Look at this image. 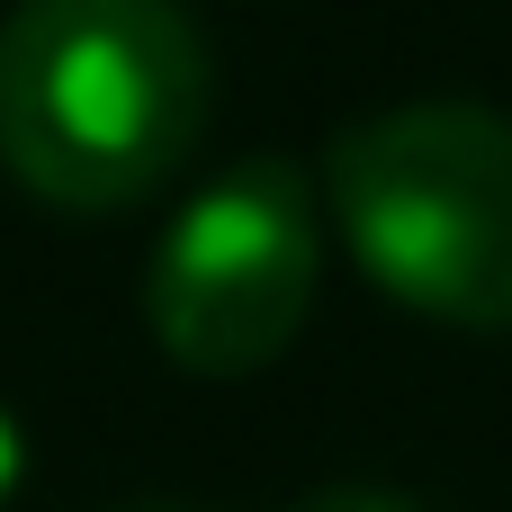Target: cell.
Returning <instances> with one entry per match:
<instances>
[{
  "label": "cell",
  "mask_w": 512,
  "mask_h": 512,
  "mask_svg": "<svg viewBox=\"0 0 512 512\" xmlns=\"http://www.w3.org/2000/svg\"><path fill=\"white\" fill-rule=\"evenodd\" d=\"M207 126V45L171 0H18L0 18V162L54 207H126Z\"/></svg>",
  "instance_id": "obj_1"
},
{
  "label": "cell",
  "mask_w": 512,
  "mask_h": 512,
  "mask_svg": "<svg viewBox=\"0 0 512 512\" xmlns=\"http://www.w3.org/2000/svg\"><path fill=\"white\" fill-rule=\"evenodd\" d=\"M324 180L387 297L441 324H512V117L468 99L387 108L333 144Z\"/></svg>",
  "instance_id": "obj_2"
},
{
  "label": "cell",
  "mask_w": 512,
  "mask_h": 512,
  "mask_svg": "<svg viewBox=\"0 0 512 512\" xmlns=\"http://www.w3.org/2000/svg\"><path fill=\"white\" fill-rule=\"evenodd\" d=\"M306 306H315V198L288 153H252L225 180H207L144 270L153 342L198 378L270 369L297 342Z\"/></svg>",
  "instance_id": "obj_3"
},
{
  "label": "cell",
  "mask_w": 512,
  "mask_h": 512,
  "mask_svg": "<svg viewBox=\"0 0 512 512\" xmlns=\"http://www.w3.org/2000/svg\"><path fill=\"white\" fill-rule=\"evenodd\" d=\"M297 512H423V504H405L396 486H315Z\"/></svg>",
  "instance_id": "obj_4"
},
{
  "label": "cell",
  "mask_w": 512,
  "mask_h": 512,
  "mask_svg": "<svg viewBox=\"0 0 512 512\" xmlns=\"http://www.w3.org/2000/svg\"><path fill=\"white\" fill-rule=\"evenodd\" d=\"M18 459H27V450H18V423H9V405H0V504H9V486H18Z\"/></svg>",
  "instance_id": "obj_5"
},
{
  "label": "cell",
  "mask_w": 512,
  "mask_h": 512,
  "mask_svg": "<svg viewBox=\"0 0 512 512\" xmlns=\"http://www.w3.org/2000/svg\"><path fill=\"white\" fill-rule=\"evenodd\" d=\"M117 512H189V504H117Z\"/></svg>",
  "instance_id": "obj_6"
}]
</instances>
